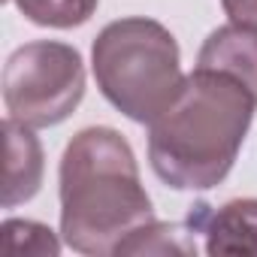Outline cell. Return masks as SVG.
Instances as JSON below:
<instances>
[{
    "label": "cell",
    "mask_w": 257,
    "mask_h": 257,
    "mask_svg": "<svg viewBox=\"0 0 257 257\" xmlns=\"http://www.w3.org/2000/svg\"><path fill=\"white\" fill-rule=\"evenodd\" d=\"M257 100L233 76L197 67L170 106L149 124L155 176L176 191L221 185L248 137Z\"/></svg>",
    "instance_id": "1"
},
{
    "label": "cell",
    "mask_w": 257,
    "mask_h": 257,
    "mask_svg": "<svg viewBox=\"0 0 257 257\" xmlns=\"http://www.w3.org/2000/svg\"><path fill=\"white\" fill-rule=\"evenodd\" d=\"M61 236L88 257L118 254L140 227L155 221L137 155L115 127H85L61 158Z\"/></svg>",
    "instance_id": "2"
},
{
    "label": "cell",
    "mask_w": 257,
    "mask_h": 257,
    "mask_svg": "<svg viewBox=\"0 0 257 257\" xmlns=\"http://www.w3.org/2000/svg\"><path fill=\"white\" fill-rule=\"evenodd\" d=\"M91 70L100 94L137 124H152L185 82L176 37L146 16L109 22L91 46Z\"/></svg>",
    "instance_id": "3"
},
{
    "label": "cell",
    "mask_w": 257,
    "mask_h": 257,
    "mask_svg": "<svg viewBox=\"0 0 257 257\" xmlns=\"http://www.w3.org/2000/svg\"><path fill=\"white\" fill-rule=\"evenodd\" d=\"M85 97V64L79 49L58 40L25 43L4 67V106L28 127L67 121Z\"/></svg>",
    "instance_id": "4"
},
{
    "label": "cell",
    "mask_w": 257,
    "mask_h": 257,
    "mask_svg": "<svg viewBox=\"0 0 257 257\" xmlns=\"http://www.w3.org/2000/svg\"><path fill=\"white\" fill-rule=\"evenodd\" d=\"M188 227L206 236V254H233V257H257V200L242 197L230 200L221 209L209 212L206 203H197Z\"/></svg>",
    "instance_id": "5"
},
{
    "label": "cell",
    "mask_w": 257,
    "mask_h": 257,
    "mask_svg": "<svg viewBox=\"0 0 257 257\" xmlns=\"http://www.w3.org/2000/svg\"><path fill=\"white\" fill-rule=\"evenodd\" d=\"M7 137V176H4V209H16L19 203H28L37 197L43 185V146L34 137V127L7 118L4 121Z\"/></svg>",
    "instance_id": "6"
},
{
    "label": "cell",
    "mask_w": 257,
    "mask_h": 257,
    "mask_svg": "<svg viewBox=\"0 0 257 257\" xmlns=\"http://www.w3.org/2000/svg\"><path fill=\"white\" fill-rule=\"evenodd\" d=\"M197 67L239 79L257 100V28L230 22L212 31L197 55Z\"/></svg>",
    "instance_id": "7"
},
{
    "label": "cell",
    "mask_w": 257,
    "mask_h": 257,
    "mask_svg": "<svg viewBox=\"0 0 257 257\" xmlns=\"http://www.w3.org/2000/svg\"><path fill=\"white\" fill-rule=\"evenodd\" d=\"M100 0H16L19 13L40 25V28H58V31H70L85 25L94 13H97Z\"/></svg>",
    "instance_id": "8"
},
{
    "label": "cell",
    "mask_w": 257,
    "mask_h": 257,
    "mask_svg": "<svg viewBox=\"0 0 257 257\" xmlns=\"http://www.w3.org/2000/svg\"><path fill=\"white\" fill-rule=\"evenodd\" d=\"M191 233H185L179 224H164L155 218L127 239L118 254H197V242Z\"/></svg>",
    "instance_id": "9"
},
{
    "label": "cell",
    "mask_w": 257,
    "mask_h": 257,
    "mask_svg": "<svg viewBox=\"0 0 257 257\" xmlns=\"http://www.w3.org/2000/svg\"><path fill=\"white\" fill-rule=\"evenodd\" d=\"M4 242H7V251H13V254L25 251V254L58 257V251H61V242L52 227H46L40 221H22V218H10L4 224Z\"/></svg>",
    "instance_id": "10"
},
{
    "label": "cell",
    "mask_w": 257,
    "mask_h": 257,
    "mask_svg": "<svg viewBox=\"0 0 257 257\" xmlns=\"http://www.w3.org/2000/svg\"><path fill=\"white\" fill-rule=\"evenodd\" d=\"M221 7L233 25L257 28V0H221Z\"/></svg>",
    "instance_id": "11"
}]
</instances>
